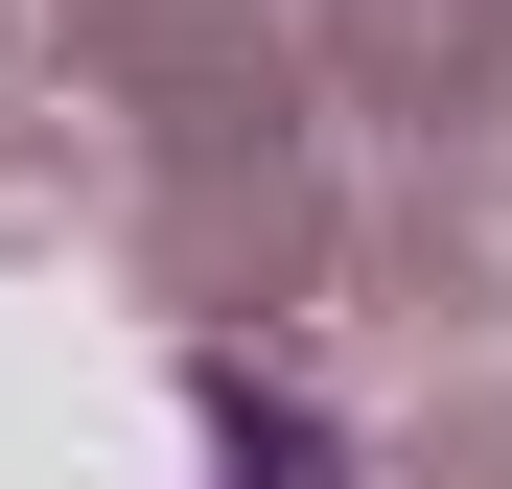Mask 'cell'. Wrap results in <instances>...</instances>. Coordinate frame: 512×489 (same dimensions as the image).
Segmentation results:
<instances>
[{"instance_id":"cell-1","label":"cell","mask_w":512,"mask_h":489,"mask_svg":"<svg viewBox=\"0 0 512 489\" xmlns=\"http://www.w3.org/2000/svg\"><path fill=\"white\" fill-rule=\"evenodd\" d=\"M210 489H326V443H303V420H256V396L210 373Z\"/></svg>"}]
</instances>
